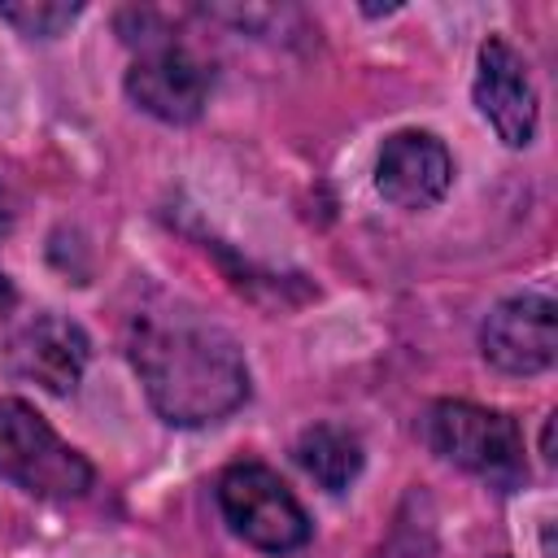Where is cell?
I'll return each instance as SVG.
<instances>
[{
	"mask_svg": "<svg viewBox=\"0 0 558 558\" xmlns=\"http://www.w3.org/2000/svg\"><path fill=\"white\" fill-rule=\"evenodd\" d=\"M126 353L148 405L170 427H205L248 401V362L235 336L179 296H157L131 314Z\"/></svg>",
	"mask_w": 558,
	"mask_h": 558,
	"instance_id": "obj_1",
	"label": "cell"
},
{
	"mask_svg": "<svg viewBox=\"0 0 558 558\" xmlns=\"http://www.w3.org/2000/svg\"><path fill=\"white\" fill-rule=\"evenodd\" d=\"M418 436L436 458L484 480L497 493H514L527 484L523 432L501 410L475 401H432L418 418Z\"/></svg>",
	"mask_w": 558,
	"mask_h": 558,
	"instance_id": "obj_2",
	"label": "cell"
},
{
	"mask_svg": "<svg viewBox=\"0 0 558 558\" xmlns=\"http://www.w3.org/2000/svg\"><path fill=\"white\" fill-rule=\"evenodd\" d=\"M0 480L39 501H74L92 488V462L65 445L22 397H0Z\"/></svg>",
	"mask_w": 558,
	"mask_h": 558,
	"instance_id": "obj_3",
	"label": "cell"
},
{
	"mask_svg": "<svg viewBox=\"0 0 558 558\" xmlns=\"http://www.w3.org/2000/svg\"><path fill=\"white\" fill-rule=\"evenodd\" d=\"M218 510L227 527L262 554H292L310 541L305 506L262 462H235L218 475Z\"/></svg>",
	"mask_w": 558,
	"mask_h": 558,
	"instance_id": "obj_4",
	"label": "cell"
},
{
	"mask_svg": "<svg viewBox=\"0 0 558 558\" xmlns=\"http://www.w3.org/2000/svg\"><path fill=\"white\" fill-rule=\"evenodd\" d=\"M126 96L135 109H144L148 118L157 122H170V126H187L205 113V100H209V87H214V70L183 44H148L126 78H122Z\"/></svg>",
	"mask_w": 558,
	"mask_h": 558,
	"instance_id": "obj_5",
	"label": "cell"
},
{
	"mask_svg": "<svg viewBox=\"0 0 558 558\" xmlns=\"http://www.w3.org/2000/svg\"><path fill=\"white\" fill-rule=\"evenodd\" d=\"M471 96H475V109L484 113V122L497 131V140L506 148H527L536 140V118H541L536 83L527 74L523 52L510 39L488 35L480 44Z\"/></svg>",
	"mask_w": 558,
	"mask_h": 558,
	"instance_id": "obj_6",
	"label": "cell"
},
{
	"mask_svg": "<svg viewBox=\"0 0 558 558\" xmlns=\"http://www.w3.org/2000/svg\"><path fill=\"white\" fill-rule=\"evenodd\" d=\"M480 353L501 375H541L558 357V310L545 292H519L480 323Z\"/></svg>",
	"mask_w": 558,
	"mask_h": 558,
	"instance_id": "obj_7",
	"label": "cell"
},
{
	"mask_svg": "<svg viewBox=\"0 0 558 558\" xmlns=\"http://www.w3.org/2000/svg\"><path fill=\"white\" fill-rule=\"evenodd\" d=\"M453 187V157L440 135L405 126L392 131L375 157V192L405 214H423Z\"/></svg>",
	"mask_w": 558,
	"mask_h": 558,
	"instance_id": "obj_8",
	"label": "cell"
},
{
	"mask_svg": "<svg viewBox=\"0 0 558 558\" xmlns=\"http://www.w3.org/2000/svg\"><path fill=\"white\" fill-rule=\"evenodd\" d=\"M87 357H92V340L65 314H35L31 323H22V331L9 344V371L52 397L78 388Z\"/></svg>",
	"mask_w": 558,
	"mask_h": 558,
	"instance_id": "obj_9",
	"label": "cell"
},
{
	"mask_svg": "<svg viewBox=\"0 0 558 558\" xmlns=\"http://www.w3.org/2000/svg\"><path fill=\"white\" fill-rule=\"evenodd\" d=\"M292 458L327 493H344L362 475V462H366L357 432H349L340 423H314V427H305L296 436V445H292Z\"/></svg>",
	"mask_w": 558,
	"mask_h": 558,
	"instance_id": "obj_10",
	"label": "cell"
},
{
	"mask_svg": "<svg viewBox=\"0 0 558 558\" xmlns=\"http://www.w3.org/2000/svg\"><path fill=\"white\" fill-rule=\"evenodd\" d=\"M83 4H65V0H4L0 4V22H9L13 31L31 35V39H57L70 22H78Z\"/></svg>",
	"mask_w": 558,
	"mask_h": 558,
	"instance_id": "obj_11",
	"label": "cell"
},
{
	"mask_svg": "<svg viewBox=\"0 0 558 558\" xmlns=\"http://www.w3.org/2000/svg\"><path fill=\"white\" fill-rule=\"evenodd\" d=\"M13 214H17V209H13V196H9V187L0 183V240L13 231Z\"/></svg>",
	"mask_w": 558,
	"mask_h": 558,
	"instance_id": "obj_12",
	"label": "cell"
},
{
	"mask_svg": "<svg viewBox=\"0 0 558 558\" xmlns=\"http://www.w3.org/2000/svg\"><path fill=\"white\" fill-rule=\"evenodd\" d=\"M13 305H17V288H13L9 275H0V323L13 314Z\"/></svg>",
	"mask_w": 558,
	"mask_h": 558,
	"instance_id": "obj_13",
	"label": "cell"
}]
</instances>
